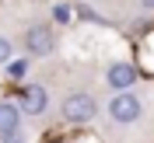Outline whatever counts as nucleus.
<instances>
[{
	"instance_id": "obj_1",
	"label": "nucleus",
	"mask_w": 154,
	"mask_h": 143,
	"mask_svg": "<svg viewBox=\"0 0 154 143\" xmlns=\"http://www.w3.org/2000/svg\"><path fill=\"white\" fill-rule=\"evenodd\" d=\"M144 115V105H140V98L133 91H116L112 101H109V119L119 126H133L137 119Z\"/></svg>"
},
{
	"instance_id": "obj_2",
	"label": "nucleus",
	"mask_w": 154,
	"mask_h": 143,
	"mask_svg": "<svg viewBox=\"0 0 154 143\" xmlns=\"http://www.w3.org/2000/svg\"><path fill=\"white\" fill-rule=\"evenodd\" d=\"M60 115L67 119V122H91L98 115V101L84 91H77V94H67L63 98V105H60Z\"/></svg>"
},
{
	"instance_id": "obj_3",
	"label": "nucleus",
	"mask_w": 154,
	"mask_h": 143,
	"mask_svg": "<svg viewBox=\"0 0 154 143\" xmlns=\"http://www.w3.org/2000/svg\"><path fill=\"white\" fill-rule=\"evenodd\" d=\"M56 46V38H53V28L49 25H32L25 31V49H28L32 56H49Z\"/></svg>"
},
{
	"instance_id": "obj_4",
	"label": "nucleus",
	"mask_w": 154,
	"mask_h": 143,
	"mask_svg": "<svg viewBox=\"0 0 154 143\" xmlns=\"http://www.w3.org/2000/svg\"><path fill=\"white\" fill-rule=\"evenodd\" d=\"M105 80H109L112 91H130V87L137 84V67L126 63V59H116L112 67L105 70Z\"/></svg>"
},
{
	"instance_id": "obj_5",
	"label": "nucleus",
	"mask_w": 154,
	"mask_h": 143,
	"mask_svg": "<svg viewBox=\"0 0 154 143\" xmlns=\"http://www.w3.org/2000/svg\"><path fill=\"white\" fill-rule=\"evenodd\" d=\"M49 105V98H46V87L42 84H25L21 87V112L25 115H42Z\"/></svg>"
},
{
	"instance_id": "obj_6",
	"label": "nucleus",
	"mask_w": 154,
	"mask_h": 143,
	"mask_svg": "<svg viewBox=\"0 0 154 143\" xmlns=\"http://www.w3.org/2000/svg\"><path fill=\"white\" fill-rule=\"evenodd\" d=\"M21 129V105L14 101H0V136Z\"/></svg>"
},
{
	"instance_id": "obj_7",
	"label": "nucleus",
	"mask_w": 154,
	"mask_h": 143,
	"mask_svg": "<svg viewBox=\"0 0 154 143\" xmlns=\"http://www.w3.org/2000/svg\"><path fill=\"white\" fill-rule=\"evenodd\" d=\"M7 73H11V77H18V80H21V77L28 73V59H11V63H7Z\"/></svg>"
},
{
	"instance_id": "obj_8",
	"label": "nucleus",
	"mask_w": 154,
	"mask_h": 143,
	"mask_svg": "<svg viewBox=\"0 0 154 143\" xmlns=\"http://www.w3.org/2000/svg\"><path fill=\"white\" fill-rule=\"evenodd\" d=\"M11 52H14V49H11V42L0 35V67H7V63H11Z\"/></svg>"
},
{
	"instance_id": "obj_9",
	"label": "nucleus",
	"mask_w": 154,
	"mask_h": 143,
	"mask_svg": "<svg viewBox=\"0 0 154 143\" xmlns=\"http://www.w3.org/2000/svg\"><path fill=\"white\" fill-rule=\"evenodd\" d=\"M0 143H28V140H25L21 129H14V133H4V136H0Z\"/></svg>"
},
{
	"instance_id": "obj_10",
	"label": "nucleus",
	"mask_w": 154,
	"mask_h": 143,
	"mask_svg": "<svg viewBox=\"0 0 154 143\" xmlns=\"http://www.w3.org/2000/svg\"><path fill=\"white\" fill-rule=\"evenodd\" d=\"M144 4V10H154V0H140Z\"/></svg>"
}]
</instances>
